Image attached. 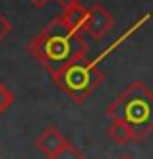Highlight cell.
<instances>
[{"instance_id":"1","label":"cell","mask_w":153,"mask_h":159,"mask_svg":"<svg viewBox=\"0 0 153 159\" xmlns=\"http://www.w3.org/2000/svg\"><path fill=\"white\" fill-rule=\"evenodd\" d=\"M27 52L35 57L52 78L66 66L85 58L87 41L82 31L70 29L60 16H56L27 43Z\"/></svg>"},{"instance_id":"2","label":"cell","mask_w":153,"mask_h":159,"mask_svg":"<svg viewBox=\"0 0 153 159\" xmlns=\"http://www.w3.org/2000/svg\"><path fill=\"white\" fill-rule=\"evenodd\" d=\"M105 115L126 122L143 142L153 132V91L143 82H132L105 109Z\"/></svg>"},{"instance_id":"3","label":"cell","mask_w":153,"mask_h":159,"mask_svg":"<svg viewBox=\"0 0 153 159\" xmlns=\"http://www.w3.org/2000/svg\"><path fill=\"white\" fill-rule=\"evenodd\" d=\"M105 80V72L99 68L97 60H78L52 76L56 87L74 103H83L89 95L97 89Z\"/></svg>"},{"instance_id":"4","label":"cell","mask_w":153,"mask_h":159,"mask_svg":"<svg viewBox=\"0 0 153 159\" xmlns=\"http://www.w3.org/2000/svg\"><path fill=\"white\" fill-rule=\"evenodd\" d=\"M112 27L115 18L103 4H93L91 8H87V18L83 23V33L87 37H91L93 41H101Z\"/></svg>"},{"instance_id":"5","label":"cell","mask_w":153,"mask_h":159,"mask_svg":"<svg viewBox=\"0 0 153 159\" xmlns=\"http://www.w3.org/2000/svg\"><path fill=\"white\" fill-rule=\"evenodd\" d=\"M66 142H68V138L64 136V134L56 128L54 124H51V126H47V128L37 136L35 146H37V149H39V152H41L47 159H52V157L64 148V144H66Z\"/></svg>"},{"instance_id":"6","label":"cell","mask_w":153,"mask_h":159,"mask_svg":"<svg viewBox=\"0 0 153 159\" xmlns=\"http://www.w3.org/2000/svg\"><path fill=\"white\" fill-rule=\"evenodd\" d=\"M105 134H107V138L116 146H128V144H138V142H142L140 136L126 122H120V120H110Z\"/></svg>"},{"instance_id":"7","label":"cell","mask_w":153,"mask_h":159,"mask_svg":"<svg viewBox=\"0 0 153 159\" xmlns=\"http://www.w3.org/2000/svg\"><path fill=\"white\" fill-rule=\"evenodd\" d=\"M85 18H87V8H83L82 2H78V4H74V6L66 8V10H62V14H60V20L66 23L70 29L82 31V33H83Z\"/></svg>"},{"instance_id":"8","label":"cell","mask_w":153,"mask_h":159,"mask_svg":"<svg viewBox=\"0 0 153 159\" xmlns=\"http://www.w3.org/2000/svg\"><path fill=\"white\" fill-rule=\"evenodd\" d=\"M52 159H85V155H83V152H82L78 146H74V144L68 140L66 144H64V148H62Z\"/></svg>"},{"instance_id":"9","label":"cell","mask_w":153,"mask_h":159,"mask_svg":"<svg viewBox=\"0 0 153 159\" xmlns=\"http://www.w3.org/2000/svg\"><path fill=\"white\" fill-rule=\"evenodd\" d=\"M14 103V93L8 85L0 84V115H4Z\"/></svg>"},{"instance_id":"10","label":"cell","mask_w":153,"mask_h":159,"mask_svg":"<svg viewBox=\"0 0 153 159\" xmlns=\"http://www.w3.org/2000/svg\"><path fill=\"white\" fill-rule=\"evenodd\" d=\"M10 31H12V23L8 21V18H6L4 14H0V41H2Z\"/></svg>"},{"instance_id":"11","label":"cell","mask_w":153,"mask_h":159,"mask_svg":"<svg viewBox=\"0 0 153 159\" xmlns=\"http://www.w3.org/2000/svg\"><path fill=\"white\" fill-rule=\"evenodd\" d=\"M58 2V6L62 8V10H66V8H70V6H74V4H78L79 0H56Z\"/></svg>"},{"instance_id":"12","label":"cell","mask_w":153,"mask_h":159,"mask_svg":"<svg viewBox=\"0 0 153 159\" xmlns=\"http://www.w3.org/2000/svg\"><path fill=\"white\" fill-rule=\"evenodd\" d=\"M29 2L33 4L35 8H43V6H47V4H49L51 0H29Z\"/></svg>"},{"instance_id":"13","label":"cell","mask_w":153,"mask_h":159,"mask_svg":"<svg viewBox=\"0 0 153 159\" xmlns=\"http://www.w3.org/2000/svg\"><path fill=\"white\" fill-rule=\"evenodd\" d=\"M116 159H136V157H134V155H130V153H120Z\"/></svg>"}]
</instances>
